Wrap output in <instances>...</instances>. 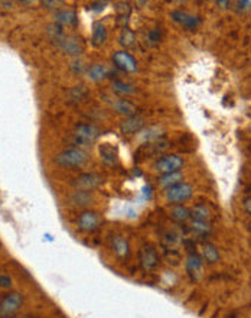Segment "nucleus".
<instances>
[{
    "label": "nucleus",
    "instance_id": "33",
    "mask_svg": "<svg viewBox=\"0 0 251 318\" xmlns=\"http://www.w3.org/2000/svg\"><path fill=\"white\" fill-rule=\"evenodd\" d=\"M243 209L246 210V212H247V214H250L251 215V197L244 198V201H243Z\"/></svg>",
    "mask_w": 251,
    "mask_h": 318
},
{
    "label": "nucleus",
    "instance_id": "10",
    "mask_svg": "<svg viewBox=\"0 0 251 318\" xmlns=\"http://www.w3.org/2000/svg\"><path fill=\"white\" fill-rule=\"evenodd\" d=\"M145 126V120L139 116H131L127 117L125 122H122L120 125V131L123 134H134V133L140 132Z\"/></svg>",
    "mask_w": 251,
    "mask_h": 318
},
{
    "label": "nucleus",
    "instance_id": "24",
    "mask_svg": "<svg viewBox=\"0 0 251 318\" xmlns=\"http://www.w3.org/2000/svg\"><path fill=\"white\" fill-rule=\"evenodd\" d=\"M134 41H136V36H134V32L125 27L120 33V44L126 47V48H130L134 45Z\"/></svg>",
    "mask_w": 251,
    "mask_h": 318
},
{
    "label": "nucleus",
    "instance_id": "31",
    "mask_svg": "<svg viewBox=\"0 0 251 318\" xmlns=\"http://www.w3.org/2000/svg\"><path fill=\"white\" fill-rule=\"evenodd\" d=\"M44 7H48V9H56L59 4H64V1H42Z\"/></svg>",
    "mask_w": 251,
    "mask_h": 318
},
{
    "label": "nucleus",
    "instance_id": "34",
    "mask_svg": "<svg viewBox=\"0 0 251 318\" xmlns=\"http://www.w3.org/2000/svg\"><path fill=\"white\" fill-rule=\"evenodd\" d=\"M104 7H105V3H94V4L91 6L93 10H102Z\"/></svg>",
    "mask_w": 251,
    "mask_h": 318
},
{
    "label": "nucleus",
    "instance_id": "23",
    "mask_svg": "<svg viewBox=\"0 0 251 318\" xmlns=\"http://www.w3.org/2000/svg\"><path fill=\"white\" fill-rule=\"evenodd\" d=\"M113 247H114V252H116L120 258H123V256H126V255L128 253V243H127V240L123 238H114Z\"/></svg>",
    "mask_w": 251,
    "mask_h": 318
},
{
    "label": "nucleus",
    "instance_id": "2",
    "mask_svg": "<svg viewBox=\"0 0 251 318\" xmlns=\"http://www.w3.org/2000/svg\"><path fill=\"white\" fill-rule=\"evenodd\" d=\"M194 195V188L188 183H179L165 189V198L172 204H182Z\"/></svg>",
    "mask_w": 251,
    "mask_h": 318
},
{
    "label": "nucleus",
    "instance_id": "4",
    "mask_svg": "<svg viewBox=\"0 0 251 318\" xmlns=\"http://www.w3.org/2000/svg\"><path fill=\"white\" fill-rule=\"evenodd\" d=\"M24 304V296L19 292H10L7 293L1 301H0V314L3 317H10L13 316L16 311H19V308Z\"/></svg>",
    "mask_w": 251,
    "mask_h": 318
},
{
    "label": "nucleus",
    "instance_id": "12",
    "mask_svg": "<svg viewBox=\"0 0 251 318\" xmlns=\"http://www.w3.org/2000/svg\"><path fill=\"white\" fill-rule=\"evenodd\" d=\"M171 16H172V19H174L175 22L183 25V26L188 27V29H195V27L198 26V24H200V19H198L197 16L188 15V13H185V12H182V10H174V12L171 13Z\"/></svg>",
    "mask_w": 251,
    "mask_h": 318
},
{
    "label": "nucleus",
    "instance_id": "29",
    "mask_svg": "<svg viewBox=\"0 0 251 318\" xmlns=\"http://www.w3.org/2000/svg\"><path fill=\"white\" fill-rule=\"evenodd\" d=\"M71 70H73L74 73H76V74L84 73V62H82V61H75V62H73Z\"/></svg>",
    "mask_w": 251,
    "mask_h": 318
},
{
    "label": "nucleus",
    "instance_id": "11",
    "mask_svg": "<svg viewBox=\"0 0 251 318\" xmlns=\"http://www.w3.org/2000/svg\"><path fill=\"white\" fill-rule=\"evenodd\" d=\"M59 47L64 50V53H67L71 56H79L82 53V47L79 44V41L74 38V36H64L59 41Z\"/></svg>",
    "mask_w": 251,
    "mask_h": 318
},
{
    "label": "nucleus",
    "instance_id": "3",
    "mask_svg": "<svg viewBox=\"0 0 251 318\" xmlns=\"http://www.w3.org/2000/svg\"><path fill=\"white\" fill-rule=\"evenodd\" d=\"M185 162L179 155L171 154V155H163L156 160L154 163V171L160 175H166V174H172V172H177L183 168Z\"/></svg>",
    "mask_w": 251,
    "mask_h": 318
},
{
    "label": "nucleus",
    "instance_id": "13",
    "mask_svg": "<svg viewBox=\"0 0 251 318\" xmlns=\"http://www.w3.org/2000/svg\"><path fill=\"white\" fill-rule=\"evenodd\" d=\"M93 203V195L91 192H85V191H74L71 195H70V204L73 207H79V209H84L87 206H90Z\"/></svg>",
    "mask_w": 251,
    "mask_h": 318
},
{
    "label": "nucleus",
    "instance_id": "9",
    "mask_svg": "<svg viewBox=\"0 0 251 318\" xmlns=\"http://www.w3.org/2000/svg\"><path fill=\"white\" fill-rule=\"evenodd\" d=\"M159 264L157 252L151 246H143L140 250V265L145 270H151Z\"/></svg>",
    "mask_w": 251,
    "mask_h": 318
},
{
    "label": "nucleus",
    "instance_id": "28",
    "mask_svg": "<svg viewBox=\"0 0 251 318\" xmlns=\"http://www.w3.org/2000/svg\"><path fill=\"white\" fill-rule=\"evenodd\" d=\"M12 287V278L9 275H0V288H10Z\"/></svg>",
    "mask_w": 251,
    "mask_h": 318
},
{
    "label": "nucleus",
    "instance_id": "30",
    "mask_svg": "<svg viewBox=\"0 0 251 318\" xmlns=\"http://www.w3.org/2000/svg\"><path fill=\"white\" fill-rule=\"evenodd\" d=\"M149 41L151 42H159L160 41V33H159V30H156V29H153L151 33H149Z\"/></svg>",
    "mask_w": 251,
    "mask_h": 318
},
{
    "label": "nucleus",
    "instance_id": "8",
    "mask_svg": "<svg viewBox=\"0 0 251 318\" xmlns=\"http://www.w3.org/2000/svg\"><path fill=\"white\" fill-rule=\"evenodd\" d=\"M113 62L117 68H120L125 73H134L137 70L136 59L126 51H117L113 55Z\"/></svg>",
    "mask_w": 251,
    "mask_h": 318
},
{
    "label": "nucleus",
    "instance_id": "25",
    "mask_svg": "<svg viewBox=\"0 0 251 318\" xmlns=\"http://www.w3.org/2000/svg\"><path fill=\"white\" fill-rule=\"evenodd\" d=\"M101 152V159L102 160H105L107 163H114L116 162V151L111 148V146H108V145H102L100 149Z\"/></svg>",
    "mask_w": 251,
    "mask_h": 318
},
{
    "label": "nucleus",
    "instance_id": "21",
    "mask_svg": "<svg viewBox=\"0 0 251 318\" xmlns=\"http://www.w3.org/2000/svg\"><path fill=\"white\" fill-rule=\"evenodd\" d=\"M191 217L194 220H200V221H208L211 217V212L206 209V206L203 204H197L191 209Z\"/></svg>",
    "mask_w": 251,
    "mask_h": 318
},
{
    "label": "nucleus",
    "instance_id": "7",
    "mask_svg": "<svg viewBox=\"0 0 251 318\" xmlns=\"http://www.w3.org/2000/svg\"><path fill=\"white\" fill-rule=\"evenodd\" d=\"M78 227L82 232H94L100 227V217L96 212H82L78 217Z\"/></svg>",
    "mask_w": 251,
    "mask_h": 318
},
{
    "label": "nucleus",
    "instance_id": "5",
    "mask_svg": "<svg viewBox=\"0 0 251 318\" xmlns=\"http://www.w3.org/2000/svg\"><path fill=\"white\" fill-rule=\"evenodd\" d=\"M101 177L94 174V172H85L78 175L73 181V186L76 191H85V192H93L101 186Z\"/></svg>",
    "mask_w": 251,
    "mask_h": 318
},
{
    "label": "nucleus",
    "instance_id": "26",
    "mask_svg": "<svg viewBox=\"0 0 251 318\" xmlns=\"http://www.w3.org/2000/svg\"><path fill=\"white\" fill-rule=\"evenodd\" d=\"M191 229H192V232H195L198 235H206L211 232V226L208 224V221H200V220H192Z\"/></svg>",
    "mask_w": 251,
    "mask_h": 318
},
{
    "label": "nucleus",
    "instance_id": "35",
    "mask_svg": "<svg viewBox=\"0 0 251 318\" xmlns=\"http://www.w3.org/2000/svg\"><path fill=\"white\" fill-rule=\"evenodd\" d=\"M217 4H220L221 7H226V4H231V3H229V1H218Z\"/></svg>",
    "mask_w": 251,
    "mask_h": 318
},
{
    "label": "nucleus",
    "instance_id": "32",
    "mask_svg": "<svg viewBox=\"0 0 251 318\" xmlns=\"http://www.w3.org/2000/svg\"><path fill=\"white\" fill-rule=\"evenodd\" d=\"M238 10H249L251 9V1H237Z\"/></svg>",
    "mask_w": 251,
    "mask_h": 318
},
{
    "label": "nucleus",
    "instance_id": "18",
    "mask_svg": "<svg viewBox=\"0 0 251 318\" xmlns=\"http://www.w3.org/2000/svg\"><path fill=\"white\" fill-rule=\"evenodd\" d=\"M93 45L94 47H101L105 41H107V29L102 24H96L94 25V29H93Z\"/></svg>",
    "mask_w": 251,
    "mask_h": 318
},
{
    "label": "nucleus",
    "instance_id": "27",
    "mask_svg": "<svg viewBox=\"0 0 251 318\" xmlns=\"http://www.w3.org/2000/svg\"><path fill=\"white\" fill-rule=\"evenodd\" d=\"M113 90H114L117 94H122V96H127V94L134 93V88H133L130 84H126L123 81H114V82H113Z\"/></svg>",
    "mask_w": 251,
    "mask_h": 318
},
{
    "label": "nucleus",
    "instance_id": "15",
    "mask_svg": "<svg viewBox=\"0 0 251 318\" xmlns=\"http://www.w3.org/2000/svg\"><path fill=\"white\" fill-rule=\"evenodd\" d=\"M113 107L116 108V111H119L120 114H125L127 117L136 116V111H137L136 106H134L131 102L126 100V99H119V100H116V102L113 103Z\"/></svg>",
    "mask_w": 251,
    "mask_h": 318
},
{
    "label": "nucleus",
    "instance_id": "20",
    "mask_svg": "<svg viewBox=\"0 0 251 318\" xmlns=\"http://www.w3.org/2000/svg\"><path fill=\"white\" fill-rule=\"evenodd\" d=\"M87 76L88 79L93 80V81H101L107 77V68L101 64H94L88 68L87 71Z\"/></svg>",
    "mask_w": 251,
    "mask_h": 318
},
{
    "label": "nucleus",
    "instance_id": "22",
    "mask_svg": "<svg viewBox=\"0 0 251 318\" xmlns=\"http://www.w3.org/2000/svg\"><path fill=\"white\" fill-rule=\"evenodd\" d=\"M55 21L61 25H71L76 21V15L73 10H61L56 13Z\"/></svg>",
    "mask_w": 251,
    "mask_h": 318
},
{
    "label": "nucleus",
    "instance_id": "17",
    "mask_svg": "<svg viewBox=\"0 0 251 318\" xmlns=\"http://www.w3.org/2000/svg\"><path fill=\"white\" fill-rule=\"evenodd\" d=\"M179 183H183V174L180 171L172 172V174H166V175H160V180H159V184L163 186L165 189L176 186Z\"/></svg>",
    "mask_w": 251,
    "mask_h": 318
},
{
    "label": "nucleus",
    "instance_id": "6",
    "mask_svg": "<svg viewBox=\"0 0 251 318\" xmlns=\"http://www.w3.org/2000/svg\"><path fill=\"white\" fill-rule=\"evenodd\" d=\"M100 136V129L94 125H78L74 132V143L75 145H88Z\"/></svg>",
    "mask_w": 251,
    "mask_h": 318
},
{
    "label": "nucleus",
    "instance_id": "36",
    "mask_svg": "<svg viewBox=\"0 0 251 318\" xmlns=\"http://www.w3.org/2000/svg\"><path fill=\"white\" fill-rule=\"evenodd\" d=\"M1 318H13V316H10V317H1Z\"/></svg>",
    "mask_w": 251,
    "mask_h": 318
},
{
    "label": "nucleus",
    "instance_id": "19",
    "mask_svg": "<svg viewBox=\"0 0 251 318\" xmlns=\"http://www.w3.org/2000/svg\"><path fill=\"white\" fill-rule=\"evenodd\" d=\"M186 269L191 275H198L202 270V258L200 255H189L186 258Z\"/></svg>",
    "mask_w": 251,
    "mask_h": 318
},
{
    "label": "nucleus",
    "instance_id": "16",
    "mask_svg": "<svg viewBox=\"0 0 251 318\" xmlns=\"http://www.w3.org/2000/svg\"><path fill=\"white\" fill-rule=\"evenodd\" d=\"M171 217L179 223H185L191 218V209L183 204H174L171 209Z\"/></svg>",
    "mask_w": 251,
    "mask_h": 318
},
{
    "label": "nucleus",
    "instance_id": "1",
    "mask_svg": "<svg viewBox=\"0 0 251 318\" xmlns=\"http://www.w3.org/2000/svg\"><path fill=\"white\" fill-rule=\"evenodd\" d=\"M87 154L79 149V148H73V149H67L61 154L56 155L55 162L59 166H65V168H74V166H82L87 162Z\"/></svg>",
    "mask_w": 251,
    "mask_h": 318
},
{
    "label": "nucleus",
    "instance_id": "14",
    "mask_svg": "<svg viewBox=\"0 0 251 318\" xmlns=\"http://www.w3.org/2000/svg\"><path fill=\"white\" fill-rule=\"evenodd\" d=\"M202 261H205L209 265H214L220 261V253L218 249L212 244V243H205L201 249Z\"/></svg>",
    "mask_w": 251,
    "mask_h": 318
}]
</instances>
